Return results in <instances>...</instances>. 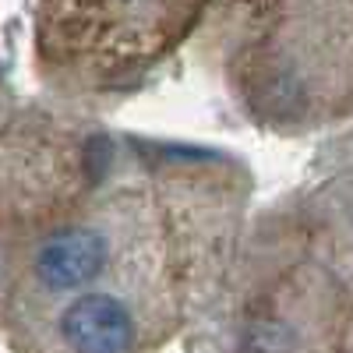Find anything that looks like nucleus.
Here are the masks:
<instances>
[{
    "label": "nucleus",
    "mask_w": 353,
    "mask_h": 353,
    "mask_svg": "<svg viewBox=\"0 0 353 353\" xmlns=\"http://www.w3.org/2000/svg\"><path fill=\"white\" fill-rule=\"evenodd\" d=\"M61 336L74 353H131L134 314L110 293H85L64 307Z\"/></svg>",
    "instance_id": "obj_1"
},
{
    "label": "nucleus",
    "mask_w": 353,
    "mask_h": 353,
    "mask_svg": "<svg viewBox=\"0 0 353 353\" xmlns=\"http://www.w3.org/2000/svg\"><path fill=\"white\" fill-rule=\"evenodd\" d=\"M346 353H353V325H350V339H346Z\"/></svg>",
    "instance_id": "obj_3"
},
{
    "label": "nucleus",
    "mask_w": 353,
    "mask_h": 353,
    "mask_svg": "<svg viewBox=\"0 0 353 353\" xmlns=\"http://www.w3.org/2000/svg\"><path fill=\"white\" fill-rule=\"evenodd\" d=\"M106 237L92 226H68L36 251L32 272L46 290H78L92 283L106 265Z\"/></svg>",
    "instance_id": "obj_2"
}]
</instances>
